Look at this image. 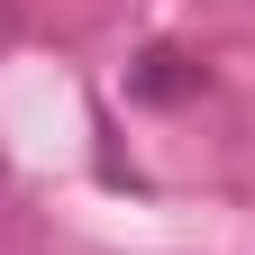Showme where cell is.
Instances as JSON below:
<instances>
[{"label": "cell", "instance_id": "obj_2", "mask_svg": "<svg viewBox=\"0 0 255 255\" xmlns=\"http://www.w3.org/2000/svg\"><path fill=\"white\" fill-rule=\"evenodd\" d=\"M9 27H18V0H0V37H9Z\"/></svg>", "mask_w": 255, "mask_h": 255}, {"label": "cell", "instance_id": "obj_1", "mask_svg": "<svg viewBox=\"0 0 255 255\" xmlns=\"http://www.w3.org/2000/svg\"><path fill=\"white\" fill-rule=\"evenodd\" d=\"M137 91H146V101H182V91H191V64H182L173 46H155V55L137 64Z\"/></svg>", "mask_w": 255, "mask_h": 255}]
</instances>
